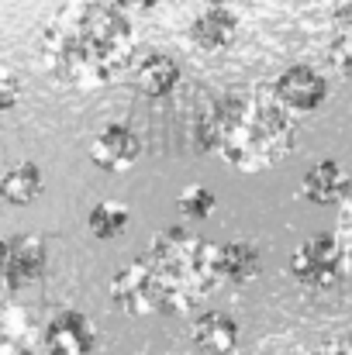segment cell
Wrapping results in <instances>:
<instances>
[{"instance_id":"8fae6325","label":"cell","mask_w":352,"mask_h":355,"mask_svg":"<svg viewBox=\"0 0 352 355\" xmlns=\"http://www.w3.org/2000/svg\"><path fill=\"white\" fill-rule=\"evenodd\" d=\"M238 38V14L232 7H208L190 21V42L204 52H221Z\"/></svg>"},{"instance_id":"ffe728a7","label":"cell","mask_w":352,"mask_h":355,"mask_svg":"<svg viewBox=\"0 0 352 355\" xmlns=\"http://www.w3.org/2000/svg\"><path fill=\"white\" fill-rule=\"evenodd\" d=\"M335 241L346 255V262H352V193L342 200V211H339V232H335Z\"/></svg>"},{"instance_id":"4fadbf2b","label":"cell","mask_w":352,"mask_h":355,"mask_svg":"<svg viewBox=\"0 0 352 355\" xmlns=\"http://www.w3.org/2000/svg\"><path fill=\"white\" fill-rule=\"evenodd\" d=\"M194 345L208 355H228L238 349V324L221 311H208L194 321Z\"/></svg>"},{"instance_id":"e0dca14e","label":"cell","mask_w":352,"mask_h":355,"mask_svg":"<svg viewBox=\"0 0 352 355\" xmlns=\"http://www.w3.org/2000/svg\"><path fill=\"white\" fill-rule=\"evenodd\" d=\"M128 225H131V207H128V204H117V200H101V204H94V211L87 214L90 235L101 238V241L124 235Z\"/></svg>"},{"instance_id":"9a60e30c","label":"cell","mask_w":352,"mask_h":355,"mask_svg":"<svg viewBox=\"0 0 352 355\" xmlns=\"http://www.w3.org/2000/svg\"><path fill=\"white\" fill-rule=\"evenodd\" d=\"M42 187H45V180H42V169L35 162H17V166H10L0 176V197L7 204H14V207L35 204L38 193H42Z\"/></svg>"},{"instance_id":"d6986e66","label":"cell","mask_w":352,"mask_h":355,"mask_svg":"<svg viewBox=\"0 0 352 355\" xmlns=\"http://www.w3.org/2000/svg\"><path fill=\"white\" fill-rule=\"evenodd\" d=\"M21 97H24V83H21L17 69H10V66L0 62V114L14 111L21 104Z\"/></svg>"},{"instance_id":"5b68a950","label":"cell","mask_w":352,"mask_h":355,"mask_svg":"<svg viewBox=\"0 0 352 355\" xmlns=\"http://www.w3.org/2000/svg\"><path fill=\"white\" fill-rule=\"evenodd\" d=\"M94 345L97 324L76 307H59L38 331V349L45 355H90Z\"/></svg>"},{"instance_id":"44dd1931","label":"cell","mask_w":352,"mask_h":355,"mask_svg":"<svg viewBox=\"0 0 352 355\" xmlns=\"http://www.w3.org/2000/svg\"><path fill=\"white\" fill-rule=\"evenodd\" d=\"M117 10H149V7H156L159 0H111Z\"/></svg>"},{"instance_id":"52a82bcc","label":"cell","mask_w":352,"mask_h":355,"mask_svg":"<svg viewBox=\"0 0 352 355\" xmlns=\"http://www.w3.org/2000/svg\"><path fill=\"white\" fill-rule=\"evenodd\" d=\"M269 94L287 114H308V111H318L328 101V83L311 66H290L276 76Z\"/></svg>"},{"instance_id":"2e32d148","label":"cell","mask_w":352,"mask_h":355,"mask_svg":"<svg viewBox=\"0 0 352 355\" xmlns=\"http://www.w3.org/2000/svg\"><path fill=\"white\" fill-rule=\"evenodd\" d=\"M328 62L332 69L352 83V3L339 7L332 17V38H328Z\"/></svg>"},{"instance_id":"277c9868","label":"cell","mask_w":352,"mask_h":355,"mask_svg":"<svg viewBox=\"0 0 352 355\" xmlns=\"http://www.w3.org/2000/svg\"><path fill=\"white\" fill-rule=\"evenodd\" d=\"M290 272H294V279H301L304 286H315V290L335 286L346 272V255H342L335 235H315L301 241L297 252L290 255Z\"/></svg>"},{"instance_id":"ac0fdd59","label":"cell","mask_w":352,"mask_h":355,"mask_svg":"<svg viewBox=\"0 0 352 355\" xmlns=\"http://www.w3.org/2000/svg\"><path fill=\"white\" fill-rule=\"evenodd\" d=\"M176 207H180V214H187V218H194V221H204V218L215 214L218 197H215L208 187H187V190L180 193Z\"/></svg>"},{"instance_id":"30bf717a","label":"cell","mask_w":352,"mask_h":355,"mask_svg":"<svg viewBox=\"0 0 352 355\" xmlns=\"http://www.w3.org/2000/svg\"><path fill=\"white\" fill-rule=\"evenodd\" d=\"M0 355H38L35 318L14 300H0Z\"/></svg>"},{"instance_id":"6da1fadb","label":"cell","mask_w":352,"mask_h":355,"mask_svg":"<svg viewBox=\"0 0 352 355\" xmlns=\"http://www.w3.org/2000/svg\"><path fill=\"white\" fill-rule=\"evenodd\" d=\"M218 286V245L187 228H166L135 262L117 269L111 279V300L131 318L187 314Z\"/></svg>"},{"instance_id":"7a4b0ae2","label":"cell","mask_w":352,"mask_h":355,"mask_svg":"<svg viewBox=\"0 0 352 355\" xmlns=\"http://www.w3.org/2000/svg\"><path fill=\"white\" fill-rule=\"evenodd\" d=\"M45 73L73 90H101L117 80L135 55V28L115 3L83 0L62 7L38 35Z\"/></svg>"},{"instance_id":"8992f818","label":"cell","mask_w":352,"mask_h":355,"mask_svg":"<svg viewBox=\"0 0 352 355\" xmlns=\"http://www.w3.org/2000/svg\"><path fill=\"white\" fill-rule=\"evenodd\" d=\"M45 272V241L38 235L0 238V286L24 290Z\"/></svg>"},{"instance_id":"7c38bea8","label":"cell","mask_w":352,"mask_h":355,"mask_svg":"<svg viewBox=\"0 0 352 355\" xmlns=\"http://www.w3.org/2000/svg\"><path fill=\"white\" fill-rule=\"evenodd\" d=\"M180 76H183L180 62L169 59V55H159V52H156V55H149V59L138 62V69H135V87H138L142 97L159 101V97H166V94L176 90Z\"/></svg>"},{"instance_id":"ba28073f","label":"cell","mask_w":352,"mask_h":355,"mask_svg":"<svg viewBox=\"0 0 352 355\" xmlns=\"http://www.w3.org/2000/svg\"><path fill=\"white\" fill-rule=\"evenodd\" d=\"M142 159V138L128 124H108L90 141V162L104 173H128Z\"/></svg>"},{"instance_id":"603a6c76","label":"cell","mask_w":352,"mask_h":355,"mask_svg":"<svg viewBox=\"0 0 352 355\" xmlns=\"http://www.w3.org/2000/svg\"><path fill=\"white\" fill-rule=\"evenodd\" d=\"M346 349H349V355H352V331H349V338H346Z\"/></svg>"},{"instance_id":"5bb4252c","label":"cell","mask_w":352,"mask_h":355,"mask_svg":"<svg viewBox=\"0 0 352 355\" xmlns=\"http://www.w3.org/2000/svg\"><path fill=\"white\" fill-rule=\"evenodd\" d=\"M218 272H221V283H235V286L252 283V279L262 272L259 248L249 245V241H228V245H218Z\"/></svg>"},{"instance_id":"3957f363","label":"cell","mask_w":352,"mask_h":355,"mask_svg":"<svg viewBox=\"0 0 352 355\" xmlns=\"http://www.w3.org/2000/svg\"><path fill=\"white\" fill-rule=\"evenodd\" d=\"M297 124L269 90H238L211 104L197 121L201 152H218L242 173H266L294 152Z\"/></svg>"},{"instance_id":"9c48e42d","label":"cell","mask_w":352,"mask_h":355,"mask_svg":"<svg viewBox=\"0 0 352 355\" xmlns=\"http://www.w3.org/2000/svg\"><path fill=\"white\" fill-rule=\"evenodd\" d=\"M301 193H304V200L321 204V207H325V204H342L352 193V180L342 162L321 159V162H315V166L308 169V176H304V183H301Z\"/></svg>"},{"instance_id":"7402d4cb","label":"cell","mask_w":352,"mask_h":355,"mask_svg":"<svg viewBox=\"0 0 352 355\" xmlns=\"http://www.w3.org/2000/svg\"><path fill=\"white\" fill-rule=\"evenodd\" d=\"M311 355H349L346 345H339V342H332V345H321V349H315Z\"/></svg>"}]
</instances>
